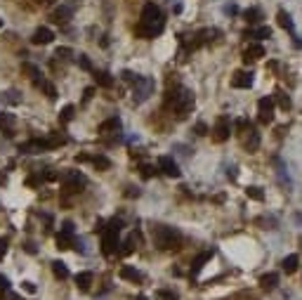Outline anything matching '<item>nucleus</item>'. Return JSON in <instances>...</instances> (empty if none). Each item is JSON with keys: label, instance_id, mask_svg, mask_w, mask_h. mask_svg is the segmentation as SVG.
<instances>
[{"label": "nucleus", "instance_id": "50", "mask_svg": "<svg viewBox=\"0 0 302 300\" xmlns=\"http://www.w3.org/2000/svg\"><path fill=\"white\" fill-rule=\"evenodd\" d=\"M135 300H146V298H144V296H137V298H135Z\"/></svg>", "mask_w": 302, "mask_h": 300}, {"label": "nucleus", "instance_id": "42", "mask_svg": "<svg viewBox=\"0 0 302 300\" xmlns=\"http://www.w3.org/2000/svg\"><path fill=\"white\" fill-rule=\"evenodd\" d=\"M40 182H43V178H40V175H33V178H28V180H26L28 187H38Z\"/></svg>", "mask_w": 302, "mask_h": 300}, {"label": "nucleus", "instance_id": "32", "mask_svg": "<svg viewBox=\"0 0 302 300\" xmlns=\"http://www.w3.org/2000/svg\"><path fill=\"white\" fill-rule=\"evenodd\" d=\"M246 196L253 201H264V191L260 187H246Z\"/></svg>", "mask_w": 302, "mask_h": 300}, {"label": "nucleus", "instance_id": "44", "mask_svg": "<svg viewBox=\"0 0 302 300\" xmlns=\"http://www.w3.org/2000/svg\"><path fill=\"white\" fill-rule=\"evenodd\" d=\"M196 135H208V125L206 123H196Z\"/></svg>", "mask_w": 302, "mask_h": 300}, {"label": "nucleus", "instance_id": "29", "mask_svg": "<svg viewBox=\"0 0 302 300\" xmlns=\"http://www.w3.org/2000/svg\"><path fill=\"white\" fill-rule=\"evenodd\" d=\"M52 272H54V277H59V279H69V270H66V265L62 260H54L52 262Z\"/></svg>", "mask_w": 302, "mask_h": 300}, {"label": "nucleus", "instance_id": "38", "mask_svg": "<svg viewBox=\"0 0 302 300\" xmlns=\"http://www.w3.org/2000/svg\"><path fill=\"white\" fill-rule=\"evenodd\" d=\"M139 170H142V178L144 180H151L154 175H156V168H154V165H142Z\"/></svg>", "mask_w": 302, "mask_h": 300}, {"label": "nucleus", "instance_id": "15", "mask_svg": "<svg viewBox=\"0 0 302 300\" xmlns=\"http://www.w3.org/2000/svg\"><path fill=\"white\" fill-rule=\"evenodd\" d=\"M232 85L238 88V90H248L250 85H253V73L250 71H236L232 76Z\"/></svg>", "mask_w": 302, "mask_h": 300}, {"label": "nucleus", "instance_id": "22", "mask_svg": "<svg viewBox=\"0 0 302 300\" xmlns=\"http://www.w3.org/2000/svg\"><path fill=\"white\" fill-rule=\"evenodd\" d=\"M260 286H262L264 291H274V288L279 286V274H276V272L264 274L262 279H260Z\"/></svg>", "mask_w": 302, "mask_h": 300}, {"label": "nucleus", "instance_id": "37", "mask_svg": "<svg viewBox=\"0 0 302 300\" xmlns=\"http://www.w3.org/2000/svg\"><path fill=\"white\" fill-rule=\"evenodd\" d=\"M156 298H158V300H177V293H172V291H165V288H161V291H156Z\"/></svg>", "mask_w": 302, "mask_h": 300}, {"label": "nucleus", "instance_id": "18", "mask_svg": "<svg viewBox=\"0 0 302 300\" xmlns=\"http://www.w3.org/2000/svg\"><path fill=\"white\" fill-rule=\"evenodd\" d=\"M71 17H73V10H71V7H66V5L57 7V10L52 12V19L57 22V24H66V22H69Z\"/></svg>", "mask_w": 302, "mask_h": 300}, {"label": "nucleus", "instance_id": "39", "mask_svg": "<svg viewBox=\"0 0 302 300\" xmlns=\"http://www.w3.org/2000/svg\"><path fill=\"white\" fill-rule=\"evenodd\" d=\"M5 99H7L10 104H19V102H22V97H19V92H17V90H10V92H5Z\"/></svg>", "mask_w": 302, "mask_h": 300}, {"label": "nucleus", "instance_id": "16", "mask_svg": "<svg viewBox=\"0 0 302 300\" xmlns=\"http://www.w3.org/2000/svg\"><path fill=\"white\" fill-rule=\"evenodd\" d=\"M264 57V47L262 43H250L248 47L243 50V62L248 64V62H255V59H262Z\"/></svg>", "mask_w": 302, "mask_h": 300}, {"label": "nucleus", "instance_id": "4", "mask_svg": "<svg viewBox=\"0 0 302 300\" xmlns=\"http://www.w3.org/2000/svg\"><path fill=\"white\" fill-rule=\"evenodd\" d=\"M120 230H123V222H120V220H111L106 227H102V253H104V255L116 253Z\"/></svg>", "mask_w": 302, "mask_h": 300}, {"label": "nucleus", "instance_id": "2", "mask_svg": "<svg viewBox=\"0 0 302 300\" xmlns=\"http://www.w3.org/2000/svg\"><path fill=\"white\" fill-rule=\"evenodd\" d=\"M165 107H170L180 118H184L189 111L194 109V95L186 88H172L165 95Z\"/></svg>", "mask_w": 302, "mask_h": 300}, {"label": "nucleus", "instance_id": "25", "mask_svg": "<svg viewBox=\"0 0 302 300\" xmlns=\"http://www.w3.org/2000/svg\"><path fill=\"white\" fill-rule=\"evenodd\" d=\"M269 36H272V28L269 26H260V28L246 31V38H257V41H262V38H269Z\"/></svg>", "mask_w": 302, "mask_h": 300}, {"label": "nucleus", "instance_id": "14", "mask_svg": "<svg viewBox=\"0 0 302 300\" xmlns=\"http://www.w3.org/2000/svg\"><path fill=\"white\" fill-rule=\"evenodd\" d=\"M52 38H54V33L50 31V28L40 26V28H36V31H33L31 43H33V45H50V43H52Z\"/></svg>", "mask_w": 302, "mask_h": 300}, {"label": "nucleus", "instance_id": "46", "mask_svg": "<svg viewBox=\"0 0 302 300\" xmlns=\"http://www.w3.org/2000/svg\"><path fill=\"white\" fill-rule=\"evenodd\" d=\"M22 288H24V291H28V293H36V286H33L31 281H24V284H22Z\"/></svg>", "mask_w": 302, "mask_h": 300}, {"label": "nucleus", "instance_id": "17", "mask_svg": "<svg viewBox=\"0 0 302 300\" xmlns=\"http://www.w3.org/2000/svg\"><path fill=\"white\" fill-rule=\"evenodd\" d=\"M212 258V251H203L201 255H196L194 258V262H191V274H198L203 267H206V262H210Z\"/></svg>", "mask_w": 302, "mask_h": 300}, {"label": "nucleus", "instance_id": "13", "mask_svg": "<svg viewBox=\"0 0 302 300\" xmlns=\"http://www.w3.org/2000/svg\"><path fill=\"white\" fill-rule=\"evenodd\" d=\"M45 149H50L47 139H28L24 144H19L22 154H40V151H45Z\"/></svg>", "mask_w": 302, "mask_h": 300}, {"label": "nucleus", "instance_id": "11", "mask_svg": "<svg viewBox=\"0 0 302 300\" xmlns=\"http://www.w3.org/2000/svg\"><path fill=\"white\" fill-rule=\"evenodd\" d=\"M276 22H279V26L286 28V31L290 33V38H293V43H295V47H302V43L298 41V33H295V24H293V19H290V14L286 12V10H279Z\"/></svg>", "mask_w": 302, "mask_h": 300}, {"label": "nucleus", "instance_id": "6", "mask_svg": "<svg viewBox=\"0 0 302 300\" xmlns=\"http://www.w3.org/2000/svg\"><path fill=\"white\" fill-rule=\"evenodd\" d=\"M88 185L85 175L80 170H69L64 175V191L66 194H76V191H83V187Z\"/></svg>", "mask_w": 302, "mask_h": 300}, {"label": "nucleus", "instance_id": "26", "mask_svg": "<svg viewBox=\"0 0 302 300\" xmlns=\"http://www.w3.org/2000/svg\"><path fill=\"white\" fill-rule=\"evenodd\" d=\"M33 85H36V88H40V90H43L45 95L50 97V99H54V97H57V90H54V85H52L50 81H45V78H38V81L33 83Z\"/></svg>", "mask_w": 302, "mask_h": 300}, {"label": "nucleus", "instance_id": "45", "mask_svg": "<svg viewBox=\"0 0 302 300\" xmlns=\"http://www.w3.org/2000/svg\"><path fill=\"white\" fill-rule=\"evenodd\" d=\"M69 55H71V50H69V47H59V50L54 52V57H62V59H66Z\"/></svg>", "mask_w": 302, "mask_h": 300}, {"label": "nucleus", "instance_id": "10", "mask_svg": "<svg viewBox=\"0 0 302 300\" xmlns=\"http://www.w3.org/2000/svg\"><path fill=\"white\" fill-rule=\"evenodd\" d=\"M73 246V222H64L62 230L57 234V248L59 251H66Z\"/></svg>", "mask_w": 302, "mask_h": 300}, {"label": "nucleus", "instance_id": "19", "mask_svg": "<svg viewBox=\"0 0 302 300\" xmlns=\"http://www.w3.org/2000/svg\"><path fill=\"white\" fill-rule=\"evenodd\" d=\"M94 83L99 85V88H114V76L109 73V71H94Z\"/></svg>", "mask_w": 302, "mask_h": 300}, {"label": "nucleus", "instance_id": "41", "mask_svg": "<svg viewBox=\"0 0 302 300\" xmlns=\"http://www.w3.org/2000/svg\"><path fill=\"white\" fill-rule=\"evenodd\" d=\"M78 64H80V69L92 71V64H90V59H88V55H78Z\"/></svg>", "mask_w": 302, "mask_h": 300}, {"label": "nucleus", "instance_id": "51", "mask_svg": "<svg viewBox=\"0 0 302 300\" xmlns=\"http://www.w3.org/2000/svg\"><path fill=\"white\" fill-rule=\"evenodd\" d=\"M38 2H52V0H38Z\"/></svg>", "mask_w": 302, "mask_h": 300}, {"label": "nucleus", "instance_id": "43", "mask_svg": "<svg viewBox=\"0 0 302 300\" xmlns=\"http://www.w3.org/2000/svg\"><path fill=\"white\" fill-rule=\"evenodd\" d=\"M7 255V239H0V260Z\"/></svg>", "mask_w": 302, "mask_h": 300}, {"label": "nucleus", "instance_id": "47", "mask_svg": "<svg viewBox=\"0 0 302 300\" xmlns=\"http://www.w3.org/2000/svg\"><path fill=\"white\" fill-rule=\"evenodd\" d=\"M236 5H224V14H236Z\"/></svg>", "mask_w": 302, "mask_h": 300}, {"label": "nucleus", "instance_id": "24", "mask_svg": "<svg viewBox=\"0 0 302 300\" xmlns=\"http://www.w3.org/2000/svg\"><path fill=\"white\" fill-rule=\"evenodd\" d=\"M243 17H246V22H248V24H260L264 14H262V10H260V7H248V10L243 12Z\"/></svg>", "mask_w": 302, "mask_h": 300}, {"label": "nucleus", "instance_id": "48", "mask_svg": "<svg viewBox=\"0 0 302 300\" xmlns=\"http://www.w3.org/2000/svg\"><path fill=\"white\" fill-rule=\"evenodd\" d=\"M92 97V88H88V90H85V95H83V99H85V102H88V99H90Z\"/></svg>", "mask_w": 302, "mask_h": 300}, {"label": "nucleus", "instance_id": "20", "mask_svg": "<svg viewBox=\"0 0 302 300\" xmlns=\"http://www.w3.org/2000/svg\"><path fill=\"white\" fill-rule=\"evenodd\" d=\"M120 279H125V281H132V284H139L144 277L142 272H137L135 267H120Z\"/></svg>", "mask_w": 302, "mask_h": 300}, {"label": "nucleus", "instance_id": "21", "mask_svg": "<svg viewBox=\"0 0 302 300\" xmlns=\"http://www.w3.org/2000/svg\"><path fill=\"white\" fill-rule=\"evenodd\" d=\"M120 125H123V123H120V118H116V116H114V118H109V121H104L102 125H99V133H102V135H109V133H118Z\"/></svg>", "mask_w": 302, "mask_h": 300}, {"label": "nucleus", "instance_id": "36", "mask_svg": "<svg viewBox=\"0 0 302 300\" xmlns=\"http://www.w3.org/2000/svg\"><path fill=\"white\" fill-rule=\"evenodd\" d=\"M40 178H43V182H54V180H59V173H57L54 168H47Z\"/></svg>", "mask_w": 302, "mask_h": 300}, {"label": "nucleus", "instance_id": "5", "mask_svg": "<svg viewBox=\"0 0 302 300\" xmlns=\"http://www.w3.org/2000/svg\"><path fill=\"white\" fill-rule=\"evenodd\" d=\"M154 95V78L149 76H137L132 83V102L135 104H142L149 97Z\"/></svg>", "mask_w": 302, "mask_h": 300}, {"label": "nucleus", "instance_id": "35", "mask_svg": "<svg viewBox=\"0 0 302 300\" xmlns=\"http://www.w3.org/2000/svg\"><path fill=\"white\" fill-rule=\"evenodd\" d=\"M22 69H24V71H26L28 76L33 78V83H36V81L40 78V76H43V73H40V69H38V67H33V64H22Z\"/></svg>", "mask_w": 302, "mask_h": 300}, {"label": "nucleus", "instance_id": "31", "mask_svg": "<svg viewBox=\"0 0 302 300\" xmlns=\"http://www.w3.org/2000/svg\"><path fill=\"white\" fill-rule=\"evenodd\" d=\"M73 114H76V107H73V104H66L64 109H62V114H59V121H62V123H71V121H73Z\"/></svg>", "mask_w": 302, "mask_h": 300}, {"label": "nucleus", "instance_id": "27", "mask_svg": "<svg viewBox=\"0 0 302 300\" xmlns=\"http://www.w3.org/2000/svg\"><path fill=\"white\" fill-rule=\"evenodd\" d=\"M92 284V272H78L76 274V286L80 288V291H88Z\"/></svg>", "mask_w": 302, "mask_h": 300}, {"label": "nucleus", "instance_id": "12", "mask_svg": "<svg viewBox=\"0 0 302 300\" xmlns=\"http://www.w3.org/2000/svg\"><path fill=\"white\" fill-rule=\"evenodd\" d=\"M158 170L163 175H168V178H180V168L172 161V156H161L158 159Z\"/></svg>", "mask_w": 302, "mask_h": 300}, {"label": "nucleus", "instance_id": "1", "mask_svg": "<svg viewBox=\"0 0 302 300\" xmlns=\"http://www.w3.org/2000/svg\"><path fill=\"white\" fill-rule=\"evenodd\" d=\"M163 26H165V22H163L161 7L154 5V2H146L144 10H142V19H139V24L135 28V33L142 36V38H154V36H158L163 31Z\"/></svg>", "mask_w": 302, "mask_h": 300}, {"label": "nucleus", "instance_id": "30", "mask_svg": "<svg viewBox=\"0 0 302 300\" xmlns=\"http://www.w3.org/2000/svg\"><path fill=\"white\" fill-rule=\"evenodd\" d=\"M90 161H92V163H94V168H99V170H109V168H111V161H109L106 156H102V154H97V156H92Z\"/></svg>", "mask_w": 302, "mask_h": 300}, {"label": "nucleus", "instance_id": "7", "mask_svg": "<svg viewBox=\"0 0 302 300\" xmlns=\"http://www.w3.org/2000/svg\"><path fill=\"white\" fill-rule=\"evenodd\" d=\"M274 97H262L260 102H257V121L260 123H272L274 121Z\"/></svg>", "mask_w": 302, "mask_h": 300}, {"label": "nucleus", "instance_id": "49", "mask_svg": "<svg viewBox=\"0 0 302 300\" xmlns=\"http://www.w3.org/2000/svg\"><path fill=\"white\" fill-rule=\"evenodd\" d=\"M7 296H10V300H22L19 296H14V293H7Z\"/></svg>", "mask_w": 302, "mask_h": 300}, {"label": "nucleus", "instance_id": "40", "mask_svg": "<svg viewBox=\"0 0 302 300\" xmlns=\"http://www.w3.org/2000/svg\"><path fill=\"white\" fill-rule=\"evenodd\" d=\"M7 293H10V281H7V277H0V298Z\"/></svg>", "mask_w": 302, "mask_h": 300}, {"label": "nucleus", "instance_id": "8", "mask_svg": "<svg viewBox=\"0 0 302 300\" xmlns=\"http://www.w3.org/2000/svg\"><path fill=\"white\" fill-rule=\"evenodd\" d=\"M241 133H243V147H246V151L255 154V151L260 149V133L253 128V123H248Z\"/></svg>", "mask_w": 302, "mask_h": 300}, {"label": "nucleus", "instance_id": "23", "mask_svg": "<svg viewBox=\"0 0 302 300\" xmlns=\"http://www.w3.org/2000/svg\"><path fill=\"white\" fill-rule=\"evenodd\" d=\"M298 265H300V258H298V255H286L283 262H281V267H283V272L286 274L298 272Z\"/></svg>", "mask_w": 302, "mask_h": 300}, {"label": "nucleus", "instance_id": "9", "mask_svg": "<svg viewBox=\"0 0 302 300\" xmlns=\"http://www.w3.org/2000/svg\"><path fill=\"white\" fill-rule=\"evenodd\" d=\"M229 135H232V121L227 116H220L217 123H215V128H212V139L215 142H227Z\"/></svg>", "mask_w": 302, "mask_h": 300}, {"label": "nucleus", "instance_id": "28", "mask_svg": "<svg viewBox=\"0 0 302 300\" xmlns=\"http://www.w3.org/2000/svg\"><path fill=\"white\" fill-rule=\"evenodd\" d=\"M274 104H279V107H281V109H283V111H288L290 107H293V102H290V97L286 95V92H281V90L276 92V97H274Z\"/></svg>", "mask_w": 302, "mask_h": 300}, {"label": "nucleus", "instance_id": "3", "mask_svg": "<svg viewBox=\"0 0 302 300\" xmlns=\"http://www.w3.org/2000/svg\"><path fill=\"white\" fill-rule=\"evenodd\" d=\"M154 239H156L158 248H163V251H175L182 244V234L168 227V225H156L154 227Z\"/></svg>", "mask_w": 302, "mask_h": 300}, {"label": "nucleus", "instance_id": "33", "mask_svg": "<svg viewBox=\"0 0 302 300\" xmlns=\"http://www.w3.org/2000/svg\"><path fill=\"white\" fill-rule=\"evenodd\" d=\"M0 125H5V128H7V130H2V133L10 137V135H12V133H10V128L14 125V116H10V114H0Z\"/></svg>", "mask_w": 302, "mask_h": 300}, {"label": "nucleus", "instance_id": "52", "mask_svg": "<svg viewBox=\"0 0 302 300\" xmlns=\"http://www.w3.org/2000/svg\"><path fill=\"white\" fill-rule=\"evenodd\" d=\"M0 26H2V19H0Z\"/></svg>", "mask_w": 302, "mask_h": 300}, {"label": "nucleus", "instance_id": "34", "mask_svg": "<svg viewBox=\"0 0 302 300\" xmlns=\"http://www.w3.org/2000/svg\"><path fill=\"white\" fill-rule=\"evenodd\" d=\"M120 248H118V253L120 255H130L132 251H135V239H125L123 244H118Z\"/></svg>", "mask_w": 302, "mask_h": 300}]
</instances>
